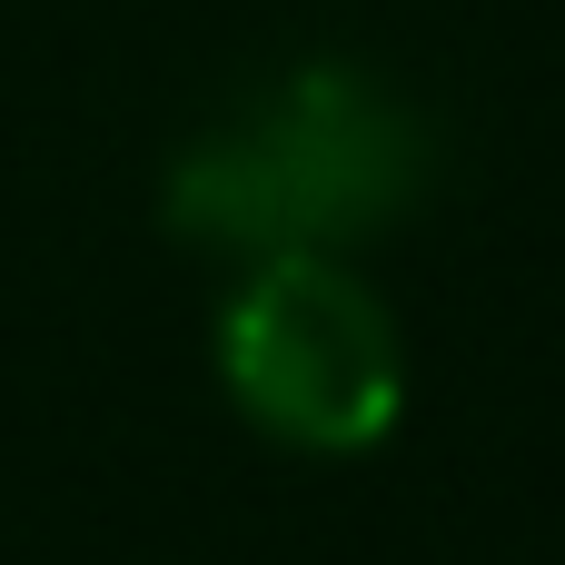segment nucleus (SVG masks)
I'll use <instances>...</instances> for the list:
<instances>
[{"label": "nucleus", "instance_id": "nucleus-1", "mask_svg": "<svg viewBox=\"0 0 565 565\" xmlns=\"http://www.w3.org/2000/svg\"><path fill=\"white\" fill-rule=\"evenodd\" d=\"M427 179L437 129L397 79H377L367 60H298L169 159L159 218L189 248L248 268L278 248H358L397 228L427 199Z\"/></svg>", "mask_w": 565, "mask_h": 565}, {"label": "nucleus", "instance_id": "nucleus-2", "mask_svg": "<svg viewBox=\"0 0 565 565\" xmlns=\"http://www.w3.org/2000/svg\"><path fill=\"white\" fill-rule=\"evenodd\" d=\"M218 387L258 437L298 457H367L407 417L397 308L348 268V248L248 258L218 298Z\"/></svg>", "mask_w": 565, "mask_h": 565}]
</instances>
